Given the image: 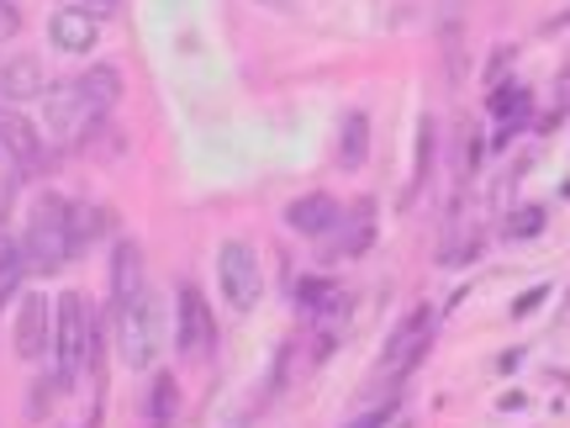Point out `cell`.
<instances>
[{
    "instance_id": "44dd1931",
    "label": "cell",
    "mask_w": 570,
    "mask_h": 428,
    "mask_svg": "<svg viewBox=\"0 0 570 428\" xmlns=\"http://www.w3.org/2000/svg\"><path fill=\"white\" fill-rule=\"evenodd\" d=\"M17 32H22V11L11 0H0V43H11Z\"/></svg>"
},
{
    "instance_id": "e0dca14e",
    "label": "cell",
    "mask_w": 570,
    "mask_h": 428,
    "mask_svg": "<svg viewBox=\"0 0 570 428\" xmlns=\"http://www.w3.org/2000/svg\"><path fill=\"white\" fill-rule=\"evenodd\" d=\"M175 376H159L154 380V397H148V418H154V428H169L175 424Z\"/></svg>"
},
{
    "instance_id": "d6986e66",
    "label": "cell",
    "mask_w": 570,
    "mask_h": 428,
    "mask_svg": "<svg viewBox=\"0 0 570 428\" xmlns=\"http://www.w3.org/2000/svg\"><path fill=\"white\" fill-rule=\"evenodd\" d=\"M522 106H528V95H522L518 85H507V91L492 95V112H497V117H522Z\"/></svg>"
},
{
    "instance_id": "7c38bea8",
    "label": "cell",
    "mask_w": 570,
    "mask_h": 428,
    "mask_svg": "<svg viewBox=\"0 0 570 428\" xmlns=\"http://www.w3.org/2000/svg\"><path fill=\"white\" fill-rule=\"evenodd\" d=\"M428 312H412V317H402V328L391 333V344H386V359H380V370L386 376H397L402 365H412V359L423 355V344H428Z\"/></svg>"
},
{
    "instance_id": "cb8c5ba5",
    "label": "cell",
    "mask_w": 570,
    "mask_h": 428,
    "mask_svg": "<svg viewBox=\"0 0 570 428\" xmlns=\"http://www.w3.org/2000/svg\"><path fill=\"white\" fill-rule=\"evenodd\" d=\"M6 207H11V180H0V217H6Z\"/></svg>"
},
{
    "instance_id": "7402d4cb",
    "label": "cell",
    "mask_w": 570,
    "mask_h": 428,
    "mask_svg": "<svg viewBox=\"0 0 570 428\" xmlns=\"http://www.w3.org/2000/svg\"><path fill=\"white\" fill-rule=\"evenodd\" d=\"M70 6H80V11H91L95 22H101V17H117V6H122V0H70Z\"/></svg>"
},
{
    "instance_id": "8992f818",
    "label": "cell",
    "mask_w": 570,
    "mask_h": 428,
    "mask_svg": "<svg viewBox=\"0 0 570 428\" xmlns=\"http://www.w3.org/2000/svg\"><path fill=\"white\" fill-rule=\"evenodd\" d=\"M175 344H180L186 359L212 355V344H217L212 307H207V296H201L196 285H180V333H175Z\"/></svg>"
},
{
    "instance_id": "5bb4252c",
    "label": "cell",
    "mask_w": 570,
    "mask_h": 428,
    "mask_svg": "<svg viewBox=\"0 0 570 428\" xmlns=\"http://www.w3.org/2000/svg\"><path fill=\"white\" fill-rule=\"evenodd\" d=\"M27 281V260H22V243L17 238L0 233V312L17 302V291H22Z\"/></svg>"
},
{
    "instance_id": "5b68a950",
    "label": "cell",
    "mask_w": 570,
    "mask_h": 428,
    "mask_svg": "<svg viewBox=\"0 0 570 428\" xmlns=\"http://www.w3.org/2000/svg\"><path fill=\"white\" fill-rule=\"evenodd\" d=\"M217 281H222V296L228 307L238 312H254L264 296V270H260V254L243 243V238H228L217 249Z\"/></svg>"
},
{
    "instance_id": "7a4b0ae2",
    "label": "cell",
    "mask_w": 570,
    "mask_h": 428,
    "mask_svg": "<svg viewBox=\"0 0 570 428\" xmlns=\"http://www.w3.org/2000/svg\"><path fill=\"white\" fill-rule=\"evenodd\" d=\"M95 355V323H91V307L80 291H64L53 302V365H59V380L74 386L85 376V365Z\"/></svg>"
},
{
    "instance_id": "6da1fadb",
    "label": "cell",
    "mask_w": 570,
    "mask_h": 428,
    "mask_svg": "<svg viewBox=\"0 0 570 428\" xmlns=\"http://www.w3.org/2000/svg\"><path fill=\"white\" fill-rule=\"evenodd\" d=\"M74 254H80V249H74V233H70V201H64V196H43V201L32 207V222H27V233H22L27 270L53 275V270H64Z\"/></svg>"
},
{
    "instance_id": "9a60e30c",
    "label": "cell",
    "mask_w": 570,
    "mask_h": 428,
    "mask_svg": "<svg viewBox=\"0 0 570 428\" xmlns=\"http://www.w3.org/2000/svg\"><path fill=\"white\" fill-rule=\"evenodd\" d=\"M80 85H85V95H91L101 112H112V106H117V95H122V74L112 70V64H95V70L80 74Z\"/></svg>"
},
{
    "instance_id": "4fadbf2b",
    "label": "cell",
    "mask_w": 570,
    "mask_h": 428,
    "mask_svg": "<svg viewBox=\"0 0 570 428\" xmlns=\"http://www.w3.org/2000/svg\"><path fill=\"white\" fill-rule=\"evenodd\" d=\"M365 154H370V117H365V112H349V117H344V133H338V165L359 169Z\"/></svg>"
},
{
    "instance_id": "9c48e42d",
    "label": "cell",
    "mask_w": 570,
    "mask_h": 428,
    "mask_svg": "<svg viewBox=\"0 0 570 428\" xmlns=\"http://www.w3.org/2000/svg\"><path fill=\"white\" fill-rule=\"evenodd\" d=\"M95 32H101V22H95L91 11L64 6V11H53V22H48V43L59 48V53H91Z\"/></svg>"
},
{
    "instance_id": "603a6c76",
    "label": "cell",
    "mask_w": 570,
    "mask_h": 428,
    "mask_svg": "<svg viewBox=\"0 0 570 428\" xmlns=\"http://www.w3.org/2000/svg\"><path fill=\"white\" fill-rule=\"evenodd\" d=\"M539 302H545V285H539V291H528V296H518V307H513V317H528V312L539 307Z\"/></svg>"
},
{
    "instance_id": "277c9868",
    "label": "cell",
    "mask_w": 570,
    "mask_h": 428,
    "mask_svg": "<svg viewBox=\"0 0 570 428\" xmlns=\"http://www.w3.org/2000/svg\"><path fill=\"white\" fill-rule=\"evenodd\" d=\"M101 117H106V112L85 95L80 80H59V85L43 91V122L59 143H85L95 127H101Z\"/></svg>"
},
{
    "instance_id": "52a82bcc",
    "label": "cell",
    "mask_w": 570,
    "mask_h": 428,
    "mask_svg": "<svg viewBox=\"0 0 570 428\" xmlns=\"http://www.w3.org/2000/svg\"><path fill=\"white\" fill-rule=\"evenodd\" d=\"M17 355L22 359L53 355V302H43L38 291L22 302V317H17Z\"/></svg>"
},
{
    "instance_id": "30bf717a",
    "label": "cell",
    "mask_w": 570,
    "mask_h": 428,
    "mask_svg": "<svg viewBox=\"0 0 570 428\" xmlns=\"http://www.w3.org/2000/svg\"><path fill=\"white\" fill-rule=\"evenodd\" d=\"M285 222H291L296 233H307V238H328V233H338L344 207H338L332 196H302V201L285 207Z\"/></svg>"
},
{
    "instance_id": "8fae6325",
    "label": "cell",
    "mask_w": 570,
    "mask_h": 428,
    "mask_svg": "<svg viewBox=\"0 0 570 428\" xmlns=\"http://www.w3.org/2000/svg\"><path fill=\"white\" fill-rule=\"evenodd\" d=\"M142 291H148V275H142V249L133 243V238H122L117 254H112V307L133 302V296H142Z\"/></svg>"
},
{
    "instance_id": "2e32d148",
    "label": "cell",
    "mask_w": 570,
    "mask_h": 428,
    "mask_svg": "<svg viewBox=\"0 0 570 428\" xmlns=\"http://www.w3.org/2000/svg\"><path fill=\"white\" fill-rule=\"evenodd\" d=\"M338 228H344V222H338ZM370 238H376V212H370V207H359V212L349 217V228H344V238H338V249H332V254H359Z\"/></svg>"
},
{
    "instance_id": "d4e9b609",
    "label": "cell",
    "mask_w": 570,
    "mask_h": 428,
    "mask_svg": "<svg viewBox=\"0 0 570 428\" xmlns=\"http://www.w3.org/2000/svg\"><path fill=\"white\" fill-rule=\"evenodd\" d=\"M260 6H270V11H281V6H291V0H260Z\"/></svg>"
},
{
    "instance_id": "ffe728a7",
    "label": "cell",
    "mask_w": 570,
    "mask_h": 428,
    "mask_svg": "<svg viewBox=\"0 0 570 428\" xmlns=\"http://www.w3.org/2000/svg\"><path fill=\"white\" fill-rule=\"evenodd\" d=\"M328 302H338V291H332L328 281H307V285H302V307H307V312H323Z\"/></svg>"
},
{
    "instance_id": "ac0fdd59",
    "label": "cell",
    "mask_w": 570,
    "mask_h": 428,
    "mask_svg": "<svg viewBox=\"0 0 570 428\" xmlns=\"http://www.w3.org/2000/svg\"><path fill=\"white\" fill-rule=\"evenodd\" d=\"M534 233H545V212L539 207H522V212L507 217V238H534Z\"/></svg>"
},
{
    "instance_id": "3957f363",
    "label": "cell",
    "mask_w": 570,
    "mask_h": 428,
    "mask_svg": "<svg viewBox=\"0 0 570 428\" xmlns=\"http://www.w3.org/2000/svg\"><path fill=\"white\" fill-rule=\"evenodd\" d=\"M159 338H165V317H159V296L142 291L133 302L117 307V355L127 370H148L159 359Z\"/></svg>"
},
{
    "instance_id": "ba28073f",
    "label": "cell",
    "mask_w": 570,
    "mask_h": 428,
    "mask_svg": "<svg viewBox=\"0 0 570 428\" xmlns=\"http://www.w3.org/2000/svg\"><path fill=\"white\" fill-rule=\"evenodd\" d=\"M0 148L17 159V169H43L48 165V148L38 138V127L27 117H17L11 106H0Z\"/></svg>"
}]
</instances>
